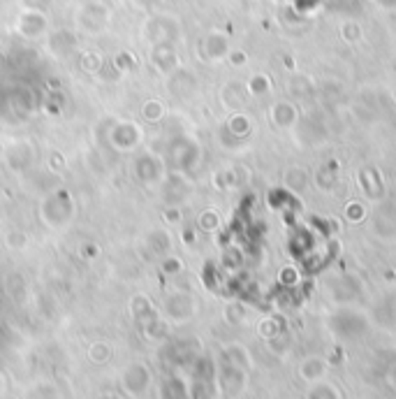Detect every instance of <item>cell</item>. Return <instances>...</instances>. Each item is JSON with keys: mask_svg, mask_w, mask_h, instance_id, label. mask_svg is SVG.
Returning a JSON list of instances; mask_svg holds the SVG:
<instances>
[{"mask_svg": "<svg viewBox=\"0 0 396 399\" xmlns=\"http://www.w3.org/2000/svg\"><path fill=\"white\" fill-rule=\"evenodd\" d=\"M135 177L146 186H158L165 179V161L153 151H142L135 158Z\"/></svg>", "mask_w": 396, "mask_h": 399, "instance_id": "8992f818", "label": "cell"}, {"mask_svg": "<svg viewBox=\"0 0 396 399\" xmlns=\"http://www.w3.org/2000/svg\"><path fill=\"white\" fill-rule=\"evenodd\" d=\"M146 244L153 253H165L167 248H170V235L163 230H151L146 237Z\"/></svg>", "mask_w": 396, "mask_h": 399, "instance_id": "2e32d148", "label": "cell"}, {"mask_svg": "<svg viewBox=\"0 0 396 399\" xmlns=\"http://www.w3.org/2000/svg\"><path fill=\"white\" fill-rule=\"evenodd\" d=\"M74 214H77V205L67 188H56L49 195H44L37 207V216L49 230H65L72 223Z\"/></svg>", "mask_w": 396, "mask_h": 399, "instance_id": "6da1fadb", "label": "cell"}, {"mask_svg": "<svg viewBox=\"0 0 396 399\" xmlns=\"http://www.w3.org/2000/svg\"><path fill=\"white\" fill-rule=\"evenodd\" d=\"M81 70L83 72H88V74H97V72H102V67H104V58L100 51H83L81 54Z\"/></svg>", "mask_w": 396, "mask_h": 399, "instance_id": "5bb4252c", "label": "cell"}, {"mask_svg": "<svg viewBox=\"0 0 396 399\" xmlns=\"http://www.w3.org/2000/svg\"><path fill=\"white\" fill-rule=\"evenodd\" d=\"M107 140H109V147L114 151L130 154L144 142V128L137 121H130V119H118L107 130Z\"/></svg>", "mask_w": 396, "mask_h": 399, "instance_id": "277c9868", "label": "cell"}, {"mask_svg": "<svg viewBox=\"0 0 396 399\" xmlns=\"http://www.w3.org/2000/svg\"><path fill=\"white\" fill-rule=\"evenodd\" d=\"M195 77L190 74L188 70H184V67H179L177 72L170 74V91L177 95V97H186L190 95V91H193L195 86H188V81H193Z\"/></svg>", "mask_w": 396, "mask_h": 399, "instance_id": "8fae6325", "label": "cell"}, {"mask_svg": "<svg viewBox=\"0 0 396 399\" xmlns=\"http://www.w3.org/2000/svg\"><path fill=\"white\" fill-rule=\"evenodd\" d=\"M114 10L104 0H88L77 12V28L86 35H102L109 31Z\"/></svg>", "mask_w": 396, "mask_h": 399, "instance_id": "3957f363", "label": "cell"}, {"mask_svg": "<svg viewBox=\"0 0 396 399\" xmlns=\"http://www.w3.org/2000/svg\"><path fill=\"white\" fill-rule=\"evenodd\" d=\"M14 31L26 40H40L49 33V17L40 7H24L14 19Z\"/></svg>", "mask_w": 396, "mask_h": 399, "instance_id": "5b68a950", "label": "cell"}, {"mask_svg": "<svg viewBox=\"0 0 396 399\" xmlns=\"http://www.w3.org/2000/svg\"><path fill=\"white\" fill-rule=\"evenodd\" d=\"M139 111L146 123H160L167 116V107L163 104V100H158V97H149V100L142 104Z\"/></svg>", "mask_w": 396, "mask_h": 399, "instance_id": "7c38bea8", "label": "cell"}, {"mask_svg": "<svg viewBox=\"0 0 396 399\" xmlns=\"http://www.w3.org/2000/svg\"><path fill=\"white\" fill-rule=\"evenodd\" d=\"M132 3L139 7V10H151V7L158 5V0H132Z\"/></svg>", "mask_w": 396, "mask_h": 399, "instance_id": "ffe728a7", "label": "cell"}, {"mask_svg": "<svg viewBox=\"0 0 396 399\" xmlns=\"http://www.w3.org/2000/svg\"><path fill=\"white\" fill-rule=\"evenodd\" d=\"M49 0H24L26 7H40V10H44V5H47Z\"/></svg>", "mask_w": 396, "mask_h": 399, "instance_id": "44dd1931", "label": "cell"}, {"mask_svg": "<svg viewBox=\"0 0 396 399\" xmlns=\"http://www.w3.org/2000/svg\"><path fill=\"white\" fill-rule=\"evenodd\" d=\"M197 225H200L202 230L218 228V216H216V212H202L200 218H197Z\"/></svg>", "mask_w": 396, "mask_h": 399, "instance_id": "ac0fdd59", "label": "cell"}, {"mask_svg": "<svg viewBox=\"0 0 396 399\" xmlns=\"http://www.w3.org/2000/svg\"><path fill=\"white\" fill-rule=\"evenodd\" d=\"M230 51V44H227V37L220 31H211L204 35L202 40V56L209 58V61H223Z\"/></svg>", "mask_w": 396, "mask_h": 399, "instance_id": "30bf717a", "label": "cell"}, {"mask_svg": "<svg viewBox=\"0 0 396 399\" xmlns=\"http://www.w3.org/2000/svg\"><path fill=\"white\" fill-rule=\"evenodd\" d=\"M77 33L70 31V28H58V31H53L49 37H47V49L49 54L58 56V58H65L70 56L74 49H77Z\"/></svg>", "mask_w": 396, "mask_h": 399, "instance_id": "9c48e42d", "label": "cell"}, {"mask_svg": "<svg viewBox=\"0 0 396 399\" xmlns=\"http://www.w3.org/2000/svg\"><path fill=\"white\" fill-rule=\"evenodd\" d=\"M151 65L156 67L160 74H165V77H170L172 72H177L181 67V58H179V51L174 44L165 42V44H153L151 47Z\"/></svg>", "mask_w": 396, "mask_h": 399, "instance_id": "ba28073f", "label": "cell"}, {"mask_svg": "<svg viewBox=\"0 0 396 399\" xmlns=\"http://www.w3.org/2000/svg\"><path fill=\"white\" fill-rule=\"evenodd\" d=\"M111 63H114V67H116L118 72H132V70H137L135 54H132V51H125V49L118 51V54H114Z\"/></svg>", "mask_w": 396, "mask_h": 399, "instance_id": "9a60e30c", "label": "cell"}, {"mask_svg": "<svg viewBox=\"0 0 396 399\" xmlns=\"http://www.w3.org/2000/svg\"><path fill=\"white\" fill-rule=\"evenodd\" d=\"M142 37L149 47H153V44H165V42L177 44L181 37V21H179V17H174V14H165V12L151 14L142 26Z\"/></svg>", "mask_w": 396, "mask_h": 399, "instance_id": "7a4b0ae2", "label": "cell"}, {"mask_svg": "<svg viewBox=\"0 0 396 399\" xmlns=\"http://www.w3.org/2000/svg\"><path fill=\"white\" fill-rule=\"evenodd\" d=\"M5 242H7V246H12V248H17V246H19V248H24V246L28 244V235H26V232L12 230L10 235H7Z\"/></svg>", "mask_w": 396, "mask_h": 399, "instance_id": "d6986e66", "label": "cell"}, {"mask_svg": "<svg viewBox=\"0 0 396 399\" xmlns=\"http://www.w3.org/2000/svg\"><path fill=\"white\" fill-rule=\"evenodd\" d=\"M163 218H165V223H170V225H177L184 221V214H181V209L179 207H174V205H167L163 209Z\"/></svg>", "mask_w": 396, "mask_h": 399, "instance_id": "e0dca14e", "label": "cell"}, {"mask_svg": "<svg viewBox=\"0 0 396 399\" xmlns=\"http://www.w3.org/2000/svg\"><path fill=\"white\" fill-rule=\"evenodd\" d=\"M146 379H149V374H146V369H144L142 365L128 367V372L123 376L128 390H132V393H139V390H144V386H146Z\"/></svg>", "mask_w": 396, "mask_h": 399, "instance_id": "4fadbf2b", "label": "cell"}, {"mask_svg": "<svg viewBox=\"0 0 396 399\" xmlns=\"http://www.w3.org/2000/svg\"><path fill=\"white\" fill-rule=\"evenodd\" d=\"M35 156H37V151H35L33 142H28V140H14L3 149V158H5L7 168L14 172H26L28 168H33Z\"/></svg>", "mask_w": 396, "mask_h": 399, "instance_id": "52a82bcc", "label": "cell"}]
</instances>
